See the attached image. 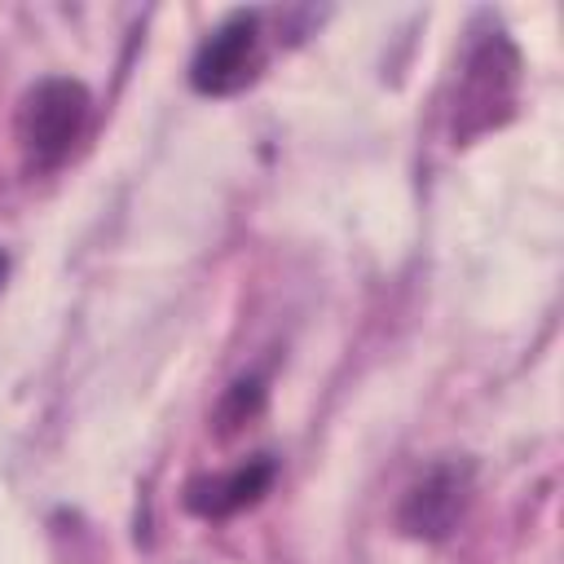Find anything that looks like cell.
Masks as SVG:
<instances>
[{
	"mask_svg": "<svg viewBox=\"0 0 564 564\" xmlns=\"http://www.w3.org/2000/svg\"><path fill=\"white\" fill-rule=\"evenodd\" d=\"M260 414H264V379L260 375H242V379H234L225 388V397L216 405V432L220 436H238Z\"/></svg>",
	"mask_w": 564,
	"mask_h": 564,
	"instance_id": "8992f818",
	"label": "cell"
},
{
	"mask_svg": "<svg viewBox=\"0 0 564 564\" xmlns=\"http://www.w3.org/2000/svg\"><path fill=\"white\" fill-rule=\"evenodd\" d=\"M4 278H9V251H0V291H4Z\"/></svg>",
	"mask_w": 564,
	"mask_h": 564,
	"instance_id": "52a82bcc",
	"label": "cell"
},
{
	"mask_svg": "<svg viewBox=\"0 0 564 564\" xmlns=\"http://www.w3.org/2000/svg\"><path fill=\"white\" fill-rule=\"evenodd\" d=\"M278 480V458L273 454H256L229 471H216V476H198L185 485V507L203 520H229L247 507H256Z\"/></svg>",
	"mask_w": 564,
	"mask_h": 564,
	"instance_id": "5b68a950",
	"label": "cell"
},
{
	"mask_svg": "<svg viewBox=\"0 0 564 564\" xmlns=\"http://www.w3.org/2000/svg\"><path fill=\"white\" fill-rule=\"evenodd\" d=\"M467 48L458 62V84L449 101V137L454 145H467L494 128H502L516 115L520 97V48L498 22H480L467 31Z\"/></svg>",
	"mask_w": 564,
	"mask_h": 564,
	"instance_id": "6da1fadb",
	"label": "cell"
},
{
	"mask_svg": "<svg viewBox=\"0 0 564 564\" xmlns=\"http://www.w3.org/2000/svg\"><path fill=\"white\" fill-rule=\"evenodd\" d=\"M471 502V463H458V458H445V463H432L401 498L397 507V524L401 533L419 538V542H445L463 511Z\"/></svg>",
	"mask_w": 564,
	"mask_h": 564,
	"instance_id": "277c9868",
	"label": "cell"
},
{
	"mask_svg": "<svg viewBox=\"0 0 564 564\" xmlns=\"http://www.w3.org/2000/svg\"><path fill=\"white\" fill-rule=\"evenodd\" d=\"M260 66H264V13L234 9L198 40L189 62V84L203 97H234L247 84H256Z\"/></svg>",
	"mask_w": 564,
	"mask_h": 564,
	"instance_id": "3957f363",
	"label": "cell"
},
{
	"mask_svg": "<svg viewBox=\"0 0 564 564\" xmlns=\"http://www.w3.org/2000/svg\"><path fill=\"white\" fill-rule=\"evenodd\" d=\"M93 119V97L70 75H44L18 97L13 115V141L26 172H57L75 145L84 141Z\"/></svg>",
	"mask_w": 564,
	"mask_h": 564,
	"instance_id": "7a4b0ae2",
	"label": "cell"
}]
</instances>
